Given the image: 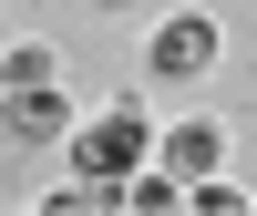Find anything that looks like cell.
I'll return each instance as SVG.
<instances>
[{"instance_id":"6da1fadb","label":"cell","mask_w":257,"mask_h":216,"mask_svg":"<svg viewBox=\"0 0 257 216\" xmlns=\"http://www.w3.org/2000/svg\"><path fill=\"white\" fill-rule=\"evenodd\" d=\"M134 165H155V124H144L134 103H113L103 124H82V134H72V175H93V185H123Z\"/></svg>"},{"instance_id":"7a4b0ae2","label":"cell","mask_w":257,"mask_h":216,"mask_svg":"<svg viewBox=\"0 0 257 216\" xmlns=\"http://www.w3.org/2000/svg\"><path fill=\"white\" fill-rule=\"evenodd\" d=\"M0 124H11V144H72V103H62L52 82H21V93H0Z\"/></svg>"},{"instance_id":"3957f363","label":"cell","mask_w":257,"mask_h":216,"mask_svg":"<svg viewBox=\"0 0 257 216\" xmlns=\"http://www.w3.org/2000/svg\"><path fill=\"white\" fill-rule=\"evenodd\" d=\"M144 62H155L165 82H185V72H206V62H216V21H206V11H175V21L155 31V52H144Z\"/></svg>"},{"instance_id":"277c9868","label":"cell","mask_w":257,"mask_h":216,"mask_svg":"<svg viewBox=\"0 0 257 216\" xmlns=\"http://www.w3.org/2000/svg\"><path fill=\"white\" fill-rule=\"evenodd\" d=\"M155 165H165V175H185V185L216 175V165H226V124H175V134H155Z\"/></svg>"},{"instance_id":"5b68a950","label":"cell","mask_w":257,"mask_h":216,"mask_svg":"<svg viewBox=\"0 0 257 216\" xmlns=\"http://www.w3.org/2000/svg\"><path fill=\"white\" fill-rule=\"evenodd\" d=\"M123 206H134V216H175V206H185V175H165V165H134V175H123Z\"/></svg>"},{"instance_id":"8992f818","label":"cell","mask_w":257,"mask_h":216,"mask_svg":"<svg viewBox=\"0 0 257 216\" xmlns=\"http://www.w3.org/2000/svg\"><path fill=\"white\" fill-rule=\"evenodd\" d=\"M21 82H52V41H11V62H0V93H21Z\"/></svg>"},{"instance_id":"52a82bcc","label":"cell","mask_w":257,"mask_h":216,"mask_svg":"<svg viewBox=\"0 0 257 216\" xmlns=\"http://www.w3.org/2000/svg\"><path fill=\"white\" fill-rule=\"evenodd\" d=\"M93 11H155V0H93Z\"/></svg>"}]
</instances>
